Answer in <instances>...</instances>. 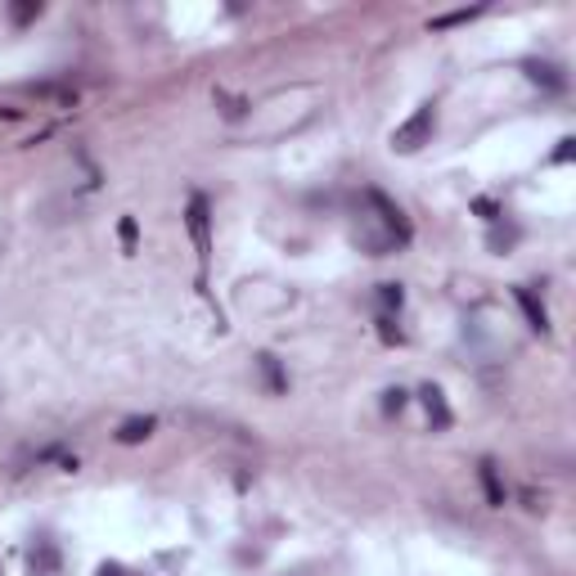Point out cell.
Here are the masks:
<instances>
[{"instance_id":"obj_14","label":"cell","mask_w":576,"mask_h":576,"mask_svg":"<svg viewBox=\"0 0 576 576\" xmlns=\"http://www.w3.org/2000/svg\"><path fill=\"white\" fill-rule=\"evenodd\" d=\"M406 401H410V397H406L401 388H392V392H383V414H401V410H406Z\"/></svg>"},{"instance_id":"obj_15","label":"cell","mask_w":576,"mask_h":576,"mask_svg":"<svg viewBox=\"0 0 576 576\" xmlns=\"http://www.w3.org/2000/svg\"><path fill=\"white\" fill-rule=\"evenodd\" d=\"M483 10H455V14H442V19H432V27H455V23H468V19H477Z\"/></svg>"},{"instance_id":"obj_18","label":"cell","mask_w":576,"mask_h":576,"mask_svg":"<svg viewBox=\"0 0 576 576\" xmlns=\"http://www.w3.org/2000/svg\"><path fill=\"white\" fill-rule=\"evenodd\" d=\"M95 576H131V572H126L122 563H104V567H100V572H95Z\"/></svg>"},{"instance_id":"obj_1","label":"cell","mask_w":576,"mask_h":576,"mask_svg":"<svg viewBox=\"0 0 576 576\" xmlns=\"http://www.w3.org/2000/svg\"><path fill=\"white\" fill-rule=\"evenodd\" d=\"M365 203H369V221L378 225L374 234H361V248H369L374 257H383V253H392V248H401V244H410V221H406V212L388 199V195H378V189H369L365 195Z\"/></svg>"},{"instance_id":"obj_17","label":"cell","mask_w":576,"mask_h":576,"mask_svg":"<svg viewBox=\"0 0 576 576\" xmlns=\"http://www.w3.org/2000/svg\"><path fill=\"white\" fill-rule=\"evenodd\" d=\"M378 324H383V329H378L383 343H401V329H392V320H378Z\"/></svg>"},{"instance_id":"obj_3","label":"cell","mask_w":576,"mask_h":576,"mask_svg":"<svg viewBox=\"0 0 576 576\" xmlns=\"http://www.w3.org/2000/svg\"><path fill=\"white\" fill-rule=\"evenodd\" d=\"M27 567H32V576H64V554H59V545H55L51 536H36V545H32V554H27Z\"/></svg>"},{"instance_id":"obj_19","label":"cell","mask_w":576,"mask_h":576,"mask_svg":"<svg viewBox=\"0 0 576 576\" xmlns=\"http://www.w3.org/2000/svg\"><path fill=\"white\" fill-rule=\"evenodd\" d=\"M572 144H576V140H558V154H554V163H567V158H572Z\"/></svg>"},{"instance_id":"obj_7","label":"cell","mask_w":576,"mask_h":576,"mask_svg":"<svg viewBox=\"0 0 576 576\" xmlns=\"http://www.w3.org/2000/svg\"><path fill=\"white\" fill-rule=\"evenodd\" d=\"M419 401H423V410H428V423L432 428H451V410H446V397H442V388H428L419 392Z\"/></svg>"},{"instance_id":"obj_4","label":"cell","mask_w":576,"mask_h":576,"mask_svg":"<svg viewBox=\"0 0 576 576\" xmlns=\"http://www.w3.org/2000/svg\"><path fill=\"white\" fill-rule=\"evenodd\" d=\"M189 234H195V248H199V262L208 266V257H212V239H208V199L203 195H195L189 199Z\"/></svg>"},{"instance_id":"obj_5","label":"cell","mask_w":576,"mask_h":576,"mask_svg":"<svg viewBox=\"0 0 576 576\" xmlns=\"http://www.w3.org/2000/svg\"><path fill=\"white\" fill-rule=\"evenodd\" d=\"M32 95L45 100V104H55V109H73L81 100L77 86H64V81H41V86H32Z\"/></svg>"},{"instance_id":"obj_11","label":"cell","mask_w":576,"mask_h":576,"mask_svg":"<svg viewBox=\"0 0 576 576\" xmlns=\"http://www.w3.org/2000/svg\"><path fill=\"white\" fill-rule=\"evenodd\" d=\"M41 10H45V5H41V0H19V5H10V19H14L19 27H23V23H32V19H41Z\"/></svg>"},{"instance_id":"obj_8","label":"cell","mask_w":576,"mask_h":576,"mask_svg":"<svg viewBox=\"0 0 576 576\" xmlns=\"http://www.w3.org/2000/svg\"><path fill=\"white\" fill-rule=\"evenodd\" d=\"M518 307L527 311V320H532L536 333H550V315H545V307L532 298V288H518Z\"/></svg>"},{"instance_id":"obj_6","label":"cell","mask_w":576,"mask_h":576,"mask_svg":"<svg viewBox=\"0 0 576 576\" xmlns=\"http://www.w3.org/2000/svg\"><path fill=\"white\" fill-rule=\"evenodd\" d=\"M154 428H158L154 414H135V419H126V423L118 428V442H122V446H140V442L154 437Z\"/></svg>"},{"instance_id":"obj_10","label":"cell","mask_w":576,"mask_h":576,"mask_svg":"<svg viewBox=\"0 0 576 576\" xmlns=\"http://www.w3.org/2000/svg\"><path fill=\"white\" fill-rule=\"evenodd\" d=\"M483 487H487V500L500 509V505H505V487H500V473H496L491 459H483Z\"/></svg>"},{"instance_id":"obj_16","label":"cell","mask_w":576,"mask_h":576,"mask_svg":"<svg viewBox=\"0 0 576 576\" xmlns=\"http://www.w3.org/2000/svg\"><path fill=\"white\" fill-rule=\"evenodd\" d=\"M122 248H126V253L135 248V221H131V217H122Z\"/></svg>"},{"instance_id":"obj_9","label":"cell","mask_w":576,"mask_h":576,"mask_svg":"<svg viewBox=\"0 0 576 576\" xmlns=\"http://www.w3.org/2000/svg\"><path fill=\"white\" fill-rule=\"evenodd\" d=\"M527 77L541 81L545 90H563V86H567V81H563V73H558L554 64H527Z\"/></svg>"},{"instance_id":"obj_13","label":"cell","mask_w":576,"mask_h":576,"mask_svg":"<svg viewBox=\"0 0 576 576\" xmlns=\"http://www.w3.org/2000/svg\"><path fill=\"white\" fill-rule=\"evenodd\" d=\"M262 374H266V383H270V392H284L288 383H284V374H279V361L275 356H262Z\"/></svg>"},{"instance_id":"obj_12","label":"cell","mask_w":576,"mask_h":576,"mask_svg":"<svg viewBox=\"0 0 576 576\" xmlns=\"http://www.w3.org/2000/svg\"><path fill=\"white\" fill-rule=\"evenodd\" d=\"M378 302L388 307V311H401V302H406V293H401V284H378Z\"/></svg>"},{"instance_id":"obj_2","label":"cell","mask_w":576,"mask_h":576,"mask_svg":"<svg viewBox=\"0 0 576 576\" xmlns=\"http://www.w3.org/2000/svg\"><path fill=\"white\" fill-rule=\"evenodd\" d=\"M432 126H437V113H432V104H419L397 131H392V149L397 154H414L423 149V144L432 140Z\"/></svg>"}]
</instances>
